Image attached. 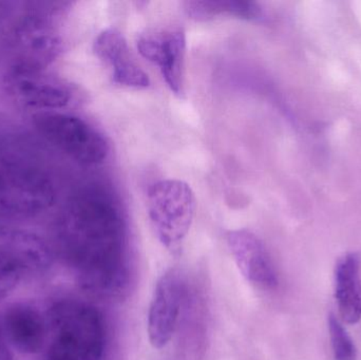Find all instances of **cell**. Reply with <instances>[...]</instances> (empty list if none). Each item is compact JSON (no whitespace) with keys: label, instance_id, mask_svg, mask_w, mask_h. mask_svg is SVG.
<instances>
[{"label":"cell","instance_id":"6da1fadb","mask_svg":"<svg viewBox=\"0 0 361 360\" xmlns=\"http://www.w3.org/2000/svg\"><path fill=\"white\" fill-rule=\"evenodd\" d=\"M61 249L80 285L102 295H120L129 283L126 234L116 207L94 192L72 199L59 224Z\"/></svg>","mask_w":361,"mask_h":360},{"label":"cell","instance_id":"7a4b0ae2","mask_svg":"<svg viewBox=\"0 0 361 360\" xmlns=\"http://www.w3.org/2000/svg\"><path fill=\"white\" fill-rule=\"evenodd\" d=\"M47 360H103L107 330L103 315L92 304L75 299L55 302L48 316Z\"/></svg>","mask_w":361,"mask_h":360},{"label":"cell","instance_id":"3957f363","mask_svg":"<svg viewBox=\"0 0 361 360\" xmlns=\"http://www.w3.org/2000/svg\"><path fill=\"white\" fill-rule=\"evenodd\" d=\"M56 190L48 173L37 165L14 158H0V216L27 218L54 204Z\"/></svg>","mask_w":361,"mask_h":360},{"label":"cell","instance_id":"277c9868","mask_svg":"<svg viewBox=\"0 0 361 360\" xmlns=\"http://www.w3.org/2000/svg\"><path fill=\"white\" fill-rule=\"evenodd\" d=\"M148 215L154 232L169 251H179L195 219L197 201L188 184L162 180L148 190Z\"/></svg>","mask_w":361,"mask_h":360},{"label":"cell","instance_id":"5b68a950","mask_svg":"<svg viewBox=\"0 0 361 360\" xmlns=\"http://www.w3.org/2000/svg\"><path fill=\"white\" fill-rule=\"evenodd\" d=\"M36 130L66 156L82 165L104 162L109 152L105 137L82 118L63 112H40L33 116Z\"/></svg>","mask_w":361,"mask_h":360},{"label":"cell","instance_id":"8992f818","mask_svg":"<svg viewBox=\"0 0 361 360\" xmlns=\"http://www.w3.org/2000/svg\"><path fill=\"white\" fill-rule=\"evenodd\" d=\"M6 91L23 107L40 112L63 109L71 101L65 82L47 73L46 69L15 65L6 76Z\"/></svg>","mask_w":361,"mask_h":360},{"label":"cell","instance_id":"52a82bcc","mask_svg":"<svg viewBox=\"0 0 361 360\" xmlns=\"http://www.w3.org/2000/svg\"><path fill=\"white\" fill-rule=\"evenodd\" d=\"M142 56L160 68L171 92L185 97L186 33L180 27H169L142 34L137 39Z\"/></svg>","mask_w":361,"mask_h":360},{"label":"cell","instance_id":"ba28073f","mask_svg":"<svg viewBox=\"0 0 361 360\" xmlns=\"http://www.w3.org/2000/svg\"><path fill=\"white\" fill-rule=\"evenodd\" d=\"M184 295L182 272L178 268L166 271L157 283L148 311V337L154 348H164L173 338Z\"/></svg>","mask_w":361,"mask_h":360},{"label":"cell","instance_id":"9c48e42d","mask_svg":"<svg viewBox=\"0 0 361 360\" xmlns=\"http://www.w3.org/2000/svg\"><path fill=\"white\" fill-rule=\"evenodd\" d=\"M14 44L19 57L17 65L36 69H46L61 51V37L40 15H30L17 25Z\"/></svg>","mask_w":361,"mask_h":360},{"label":"cell","instance_id":"30bf717a","mask_svg":"<svg viewBox=\"0 0 361 360\" xmlns=\"http://www.w3.org/2000/svg\"><path fill=\"white\" fill-rule=\"evenodd\" d=\"M227 244L242 276L250 285L274 289L278 285L277 272L264 243L248 230H231Z\"/></svg>","mask_w":361,"mask_h":360},{"label":"cell","instance_id":"8fae6325","mask_svg":"<svg viewBox=\"0 0 361 360\" xmlns=\"http://www.w3.org/2000/svg\"><path fill=\"white\" fill-rule=\"evenodd\" d=\"M93 50L110 68L116 84L137 89L149 86L148 74L133 61L126 38L118 30L109 27L102 31L95 38Z\"/></svg>","mask_w":361,"mask_h":360},{"label":"cell","instance_id":"7c38bea8","mask_svg":"<svg viewBox=\"0 0 361 360\" xmlns=\"http://www.w3.org/2000/svg\"><path fill=\"white\" fill-rule=\"evenodd\" d=\"M2 331L8 346L25 354H37L49 340L48 319L30 304H13L4 313Z\"/></svg>","mask_w":361,"mask_h":360},{"label":"cell","instance_id":"4fadbf2b","mask_svg":"<svg viewBox=\"0 0 361 360\" xmlns=\"http://www.w3.org/2000/svg\"><path fill=\"white\" fill-rule=\"evenodd\" d=\"M335 294L339 314L345 323L354 325L361 319L360 259L348 254L339 261L335 274Z\"/></svg>","mask_w":361,"mask_h":360},{"label":"cell","instance_id":"5bb4252c","mask_svg":"<svg viewBox=\"0 0 361 360\" xmlns=\"http://www.w3.org/2000/svg\"><path fill=\"white\" fill-rule=\"evenodd\" d=\"M184 10L190 18L207 21L221 15H231L244 19H257L262 10L256 2L250 1H186Z\"/></svg>","mask_w":361,"mask_h":360},{"label":"cell","instance_id":"9a60e30c","mask_svg":"<svg viewBox=\"0 0 361 360\" xmlns=\"http://www.w3.org/2000/svg\"><path fill=\"white\" fill-rule=\"evenodd\" d=\"M331 344L336 360H355L357 356L355 345L343 328V323L335 315L329 318Z\"/></svg>","mask_w":361,"mask_h":360},{"label":"cell","instance_id":"2e32d148","mask_svg":"<svg viewBox=\"0 0 361 360\" xmlns=\"http://www.w3.org/2000/svg\"><path fill=\"white\" fill-rule=\"evenodd\" d=\"M25 277L20 266L0 252V299L12 293Z\"/></svg>","mask_w":361,"mask_h":360},{"label":"cell","instance_id":"e0dca14e","mask_svg":"<svg viewBox=\"0 0 361 360\" xmlns=\"http://www.w3.org/2000/svg\"><path fill=\"white\" fill-rule=\"evenodd\" d=\"M0 360H13L12 352L2 331V327H0Z\"/></svg>","mask_w":361,"mask_h":360}]
</instances>
